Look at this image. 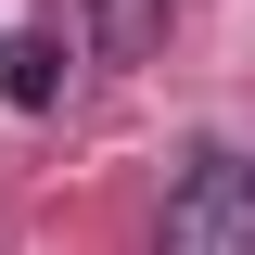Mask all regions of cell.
<instances>
[{
	"mask_svg": "<svg viewBox=\"0 0 255 255\" xmlns=\"http://www.w3.org/2000/svg\"><path fill=\"white\" fill-rule=\"evenodd\" d=\"M0 90H13V115H51V102H64V38L26 26V38H13V64H0Z\"/></svg>",
	"mask_w": 255,
	"mask_h": 255,
	"instance_id": "obj_2",
	"label": "cell"
},
{
	"mask_svg": "<svg viewBox=\"0 0 255 255\" xmlns=\"http://www.w3.org/2000/svg\"><path fill=\"white\" fill-rule=\"evenodd\" d=\"M153 13H166V0H102V51H115V64L153 51Z\"/></svg>",
	"mask_w": 255,
	"mask_h": 255,
	"instance_id": "obj_3",
	"label": "cell"
},
{
	"mask_svg": "<svg viewBox=\"0 0 255 255\" xmlns=\"http://www.w3.org/2000/svg\"><path fill=\"white\" fill-rule=\"evenodd\" d=\"M153 255H255V166L243 153H191L179 179H166Z\"/></svg>",
	"mask_w": 255,
	"mask_h": 255,
	"instance_id": "obj_1",
	"label": "cell"
}]
</instances>
